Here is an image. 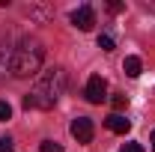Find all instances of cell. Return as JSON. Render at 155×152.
<instances>
[{
    "mask_svg": "<svg viewBox=\"0 0 155 152\" xmlns=\"http://www.w3.org/2000/svg\"><path fill=\"white\" fill-rule=\"evenodd\" d=\"M66 93V72L63 69H48L36 81V87L24 95V107L30 111H51L60 101V95Z\"/></svg>",
    "mask_w": 155,
    "mask_h": 152,
    "instance_id": "cell-1",
    "label": "cell"
},
{
    "mask_svg": "<svg viewBox=\"0 0 155 152\" xmlns=\"http://www.w3.org/2000/svg\"><path fill=\"white\" fill-rule=\"evenodd\" d=\"M42 63H45V48H42L39 39L24 36V39H18V45L9 51V72H12L15 78L39 75Z\"/></svg>",
    "mask_w": 155,
    "mask_h": 152,
    "instance_id": "cell-2",
    "label": "cell"
},
{
    "mask_svg": "<svg viewBox=\"0 0 155 152\" xmlns=\"http://www.w3.org/2000/svg\"><path fill=\"white\" fill-rule=\"evenodd\" d=\"M84 95H87L90 104H101V101L107 98V81L101 75H93L87 81V87H84Z\"/></svg>",
    "mask_w": 155,
    "mask_h": 152,
    "instance_id": "cell-3",
    "label": "cell"
},
{
    "mask_svg": "<svg viewBox=\"0 0 155 152\" xmlns=\"http://www.w3.org/2000/svg\"><path fill=\"white\" fill-rule=\"evenodd\" d=\"M93 134H96V125H93L90 116H78V119H72V137H75L78 143H90Z\"/></svg>",
    "mask_w": 155,
    "mask_h": 152,
    "instance_id": "cell-4",
    "label": "cell"
},
{
    "mask_svg": "<svg viewBox=\"0 0 155 152\" xmlns=\"http://www.w3.org/2000/svg\"><path fill=\"white\" fill-rule=\"evenodd\" d=\"M72 24H75L78 30H93V24H96V9H93L90 3L78 6L75 12H72Z\"/></svg>",
    "mask_w": 155,
    "mask_h": 152,
    "instance_id": "cell-5",
    "label": "cell"
},
{
    "mask_svg": "<svg viewBox=\"0 0 155 152\" xmlns=\"http://www.w3.org/2000/svg\"><path fill=\"white\" fill-rule=\"evenodd\" d=\"M104 125H107V128H110L114 134H125L128 128H131V122H128V119H125L122 114H110L107 119H104Z\"/></svg>",
    "mask_w": 155,
    "mask_h": 152,
    "instance_id": "cell-6",
    "label": "cell"
},
{
    "mask_svg": "<svg viewBox=\"0 0 155 152\" xmlns=\"http://www.w3.org/2000/svg\"><path fill=\"white\" fill-rule=\"evenodd\" d=\"M122 69H125V75H128V78H140V72H143V63H140V57H125Z\"/></svg>",
    "mask_w": 155,
    "mask_h": 152,
    "instance_id": "cell-7",
    "label": "cell"
},
{
    "mask_svg": "<svg viewBox=\"0 0 155 152\" xmlns=\"http://www.w3.org/2000/svg\"><path fill=\"white\" fill-rule=\"evenodd\" d=\"M110 104H114V111H116V114H119V111H125V107H128V95L116 93L114 98H110Z\"/></svg>",
    "mask_w": 155,
    "mask_h": 152,
    "instance_id": "cell-8",
    "label": "cell"
},
{
    "mask_svg": "<svg viewBox=\"0 0 155 152\" xmlns=\"http://www.w3.org/2000/svg\"><path fill=\"white\" fill-rule=\"evenodd\" d=\"M39 152H63V146L54 143V140H42V143H39Z\"/></svg>",
    "mask_w": 155,
    "mask_h": 152,
    "instance_id": "cell-9",
    "label": "cell"
},
{
    "mask_svg": "<svg viewBox=\"0 0 155 152\" xmlns=\"http://www.w3.org/2000/svg\"><path fill=\"white\" fill-rule=\"evenodd\" d=\"M98 48H101V51H114L116 45H114V39L107 36V33H101V36H98Z\"/></svg>",
    "mask_w": 155,
    "mask_h": 152,
    "instance_id": "cell-10",
    "label": "cell"
},
{
    "mask_svg": "<svg viewBox=\"0 0 155 152\" xmlns=\"http://www.w3.org/2000/svg\"><path fill=\"white\" fill-rule=\"evenodd\" d=\"M0 152H15V146H12V137H0Z\"/></svg>",
    "mask_w": 155,
    "mask_h": 152,
    "instance_id": "cell-11",
    "label": "cell"
},
{
    "mask_svg": "<svg viewBox=\"0 0 155 152\" xmlns=\"http://www.w3.org/2000/svg\"><path fill=\"white\" fill-rule=\"evenodd\" d=\"M12 116V107H9V101H0V119H9Z\"/></svg>",
    "mask_w": 155,
    "mask_h": 152,
    "instance_id": "cell-12",
    "label": "cell"
},
{
    "mask_svg": "<svg viewBox=\"0 0 155 152\" xmlns=\"http://www.w3.org/2000/svg\"><path fill=\"white\" fill-rule=\"evenodd\" d=\"M119 152H143V146L140 143H125V149H119Z\"/></svg>",
    "mask_w": 155,
    "mask_h": 152,
    "instance_id": "cell-13",
    "label": "cell"
},
{
    "mask_svg": "<svg viewBox=\"0 0 155 152\" xmlns=\"http://www.w3.org/2000/svg\"><path fill=\"white\" fill-rule=\"evenodd\" d=\"M107 9H110V12H122L125 6H122V3H107Z\"/></svg>",
    "mask_w": 155,
    "mask_h": 152,
    "instance_id": "cell-14",
    "label": "cell"
},
{
    "mask_svg": "<svg viewBox=\"0 0 155 152\" xmlns=\"http://www.w3.org/2000/svg\"><path fill=\"white\" fill-rule=\"evenodd\" d=\"M149 143H152V152H155V131H152V137H149Z\"/></svg>",
    "mask_w": 155,
    "mask_h": 152,
    "instance_id": "cell-15",
    "label": "cell"
}]
</instances>
